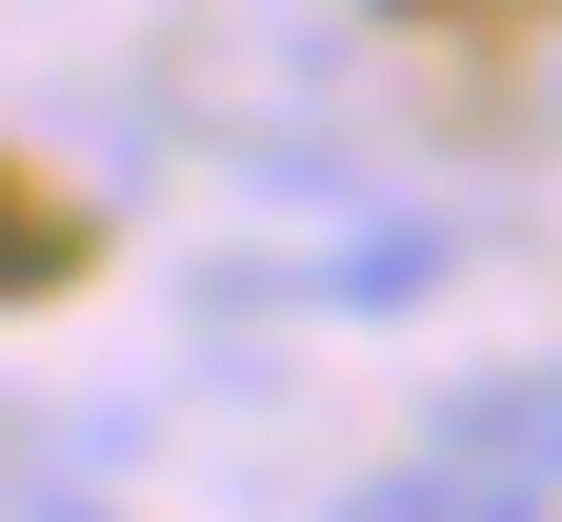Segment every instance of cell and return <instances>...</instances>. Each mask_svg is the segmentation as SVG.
Returning a JSON list of instances; mask_svg holds the SVG:
<instances>
[{
  "label": "cell",
  "mask_w": 562,
  "mask_h": 522,
  "mask_svg": "<svg viewBox=\"0 0 562 522\" xmlns=\"http://www.w3.org/2000/svg\"><path fill=\"white\" fill-rule=\"evenodd\" d=\"M422 442L482 463V482H522V502H562V362H482V382H442Z\"/></svg>",
  "instance_id": "1"
},
{
  "label": "cell",
  "mask_w": 562,
  "mask_h": 522,
  "mask_svg": "<svg viewBox=\"0 0 562 522\" xmlns=\"http://www.w3.org/2000/svg\"><path fill=\"white\" fill-rule=\"evenodd\" d=\"M422 281H442V221H362V242L302 262V302H362V322H382V302H422Z\"/></svg>",
  "instance_id": "3"
},
{
  "label": "cell",
  "mask_w": 562,
  "mask_h": 522,
  "mask_svg": "<svg viewBox=\"0 0 562 522\" xmlns=\"http://www.w3.org/2000/svg\"><path fill=\"white\" fill-rule=\"evenodd\" d=\"M0 502H21V422H0Z\"/></svg>",
  "instance_id": "5"
},
{
  "label": "cell",
  "mask_w": 562,
  "mask_h": 522,
  "mask_svg": "<svg viewBox=\"0 0 562 522\" xmlns=\"http://www.w3.org/2000/svg\"><path fill=\"white\" fill-rule=\"evenodd\" d=\"M322 522H542L522 482H482V463H442V442H422V463H382V482H341Z\"/></svg>",
  "instance_id": "2"
},
{
  "label": "cell",
  "mask_w": 562,
  "mask_h": 522,
  "mask_svg": "<svg viewBox=\"0 0 562 522\" xmlns=\"http://www.w3.org/2000/svg\"><path fill=\"white\" fill-rule=\"evenodd\" d=\"M0 522H101V502H0Z\"/></svg>",
  "instance_id": "4"
}]
</instances>
